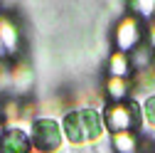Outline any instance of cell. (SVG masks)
Returning <instances> with one entry per match:
<instances>
[{"label": "cell", "mask_w": 155, "mask_h": 153, "mask_svg": "<svg viewBox=\"0 0 155 153\" xmlns=\"http://www.w3.org/2000/svg\"><path fill=\"white\" fill-rule=\"evenodd\" d=\"M30 143L35 151L40 153H54L59 151L64 143V133H62V124L52 119V116H37L35 121H30Z\"/></svg>", "instance_id": "cell-3"}, {"label": "cell", "mask_w": 155, "mask_h": 153, "mask_svg": "<svg viewBox=\"0 0 155 153\" xmlns=\"http://www.w3.org/2000/svg\"><path fill=\"white\" fill-rule=\"evenodd\" d=\"M5 131H8V121H5L3 116H0V138L5 136Z\"/></svg>", "instance_id": "cell-13"}, {"label": "cell", "mask_w": 155, "mask_h": 153, "mask_svg": "<svg viewBox=\"0 0 155 153\" xmlns=\"http://www.w3.org/2000/svg\"><path fill=\"white\" fill-rule=\"evenodd\" d=\"M128 79H121V76H108L106 79V94L111 97V101H126L128 97Z\"/></svg>", "instance_id": "cell-9"}, {"label": "cell", "mask_w": 155, "mask_h": 153, "mask_svg": "<svg viewBox=\"0 0 155 153\" xmlns=\"http://www.w3.org/2000/svg\"><path fill=\"white\" fill-rule=\"evenodd\" d=\"M130 72V59L123 52H113L108 59V76H121V79H128Z\"/></svg>", "instance_id": "cell-10"}, {"label": "cell", "mask_w": 155, "mask_h": 153, "mask_svg": "<svg viewBox=\"0 0 155 153\" xmlns=\"http://www.w3.org/2000/svg\"><path fill=\"white\" fill-rule=\"evenodd\" d=\"M30 133L22 131L20 126H8L5 136L0 138V153H30Z\"/></svg>", "instance_id": "cell-6"}, {"label": "cell", "mask_w": 155, "mask_h": 153, "mask_svg": "<svg viewBox=\"0 0 155 153\" xmlns=\"http://www.w3.org/2000/svg\"><path fill=\"white\" fill-rule=\"evenodd\" d=\"M101 116H104L106 131H111V136L113 133H123V131H133L135 133V128L145 126L140 101H135V99H130V101H113V104L108 101L104 106Z\"/></svg>", "instance_id": "cell-2"}, {"label": "cell", "mask_w": 155, "mask_h": 153, "mask_svg": "<svg viewBox=\"0 0 155 153\" xmlns=\"http://www.w3.org/2000/svg\"><path fill=\"white\" fill-rule=\"evenodd\" d=\"M30 153H40V151H35V148H32V151H30Z\"/></svg>", "instance_id": "cell-15"}, {"label": "cell", "mask_w": 155, "mask_h": 153, "mask_svg": "<svg viewBox=\"0 0 155 153\" xmlns=\"http://www.w3.org/2000/svg\"><path fill=\"white\" fill-rule=\"evenodd\" d=\"M111 146L116 153H138V136L133 131H123V133H113L111 136Z\"/></svg>", "instance_id": "cell-8"}, {"label": "cell", "mask_w": 155, "mask_h": 153, "mask_svg": "<svg viewBox=\"0 0 155 153\" xmlns=\"http://www.w3.org/2000/svg\"><path fill=\"white\" fill-rule=\"evenodd\" d=\"M140 109H143V121H145V126L155 128V94H150V97H143Z\"/></svg>", "instance_id": "cell-11"}, {"label": "cell", "mask_w": 155, "mask_h": 153, "mask_svg": "<svg viewBox=\"0 0 155 153\" xmlns=\"http://www.w3.org/2000/svg\"><path fill=\"white\" fill-rule=\"evenodd\" d=\"M62 133L64 141L69 146H89V143H99L104 138V116L94 106H79V109H69L62 116Z\"/></svg>", "instance_id": "cell-1"}, {"label": "cell", "mask_w": 155, "mask_h": 153, "mask_svg": "<svg viewBox=\"0 0 155 153\" xmlns=\"http://www.w3.org/2000/svg\"><path fill=\"white\" fill-rule=\"evenodd\" d=\"M130 8L138 10V12H143V17H150L155 12V3H153V0H145V3H130Z\"/></svg>", "instance_id": "cell-12"}, {"label": "cell", "mask_w": 155, "mask_h": 153, "mask_svg": "<svg viewBox=\"0 0 155 153\" xmlns=\"http://www.w3.org/2000/svg\"><path fill=\"white\" fill-rule=\"evenodd\" d=\"M113 42H116V47H118V52H123V54L138 47V42H140V25H138V17H133V15L123 17V20L118 22V27H116Z\"/></svg>", "instance_id": "cell-5"}, {"label": "cell", "mask_w": 155, "mask_h": 153, "mask_svg": "<svg viewBox=\"0 0 155 153\" xmlns=\"http://www.w3.org/2000/svg\"><path fill=\"white\" fill-rule=\"evenodd\" d=\"M0 49L5 54H10V57L20 54V49H22L20 25L15 22L12 15H5V12H0Z\"/></svg>", "instance_id": "cell-4"}, {"label": "cell", "mask_w": 155, "mask_h": 153, "mask_svg": "<svg viewBox=\"0 0 155 153\" xmlns=\"http://www.w3.org/2000/svg\"><path fill=\"white\" fill-rule=\"evenodd\" d=\"M150 47H155V25L150 27Z\"/></svg>", "instance_id": "cell-14"}, {"label": "cell", "mask_w": 155, "mask_h": 153, "mask_svg": "<svg viewBox=\"0 0 155 153\" xmlns=\"http://www.w3.org/2000/svg\"><path fill=\"white\" fill-rule=\"evenodd\" d=\"M32 82H35V74H32V67L25 62V59H17L12 62L10 67V76H8V84L15 94H27L32 89Z\"/></svg>", "instance_id": "cell-7"}]
</instances>
